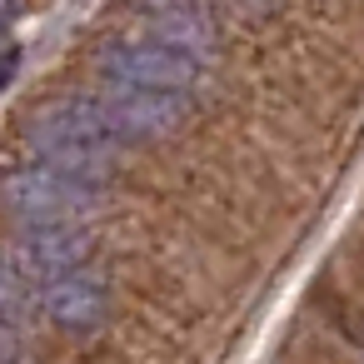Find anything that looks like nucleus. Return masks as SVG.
<instances>
[{
	"instance_id": "nucleus-3",
	"label": "nucleus",
	"mask_w": 364,
	"mask_h": 364,
	"mask_svg": "<svg viewBox=\"0 0 364 364\" xmlns=\"http://www.w3.org/2000/svg\"><path fill=\"white\" fill-rule=\"evenodd\" d=\"M200 80V60L160 46V41H115L100 50V85H135V90H170L185 95Z\"/></svg>"
},
{
	"instance_id": "nucleus-1",
	"label": "nucleus",
	"mask_w": 364,
	"mask_h": 364,
	"mask_svg": "<svg viewBox=\"0 0 364 364\" xmlns=\"http://www.w3.org/2000/svg\"><path fill=\"white\" fill-rule=\"evenodd\" d=\"M26 140L36 155H46V165L75 170V175H95L100 165L125 145L120 130L110 125V115L100 110V100H50L46 110H36V120L26 125Z\"/></svg>"
},
{
	"instance_id": "nucleus-2",
	"label": "nucleus",
	"mask_w": 364,
	"mask_h": 364,
	"mask_svg": "<svg viewBox=\"0 0 364 364\" xmlns=\"http://www.w3.org/2000/svg\"><path fill=\"white\" fill-rule=\"evenodd\" d=\"M100 200V180L95 175H75L60 165H26L6 180V210L21 215L31 230L41 225H70L75 215H85Z\"/></svg>"
},
{
	"instance_id": "nucleus-7",
	"label": "nucleus",
	"mask_w": 364,
	"mask_h": 364,
	"mask_svg": "<svg viewBox=\"0 0 364 364\" xmlns=\"http://www.w3.org/2000/svg\"><path fill=\"white\" fill-rule=\"evenodd\" d=\"M150 21H155V36H150V41L175 46V50H185V55H195V60L210 50V16H205V11L160 6V11H150Z\"/></svg>"
},
{
	"instance_id": "nucleus-5",
	"label": "nucleus",
	"mask_w": 364,
	"mask_h": 364,
	"mask_svg": "<svg viewBox=\"0 0 364 364\" xmlns=\"http://www.w3.org/2000/svg\"><path fill=\"white\" fill-rule=\"evenodd\" d=\"M90 259V235L75 230V225H41L26 235L21 255H16V274H31V279H60V274H75L85 269Z\"/></svg>"
},
{
	"instance_id": "nucleus-8",
	"label": "nucleus",
	"mask_w": 364,
	"mask_h": 364,
	"mask_svg": "<svg viewBox=\"0 0 364 364\" xmlns=\"http://www.w3.org/2000/svg\"><path fill=\"white\" fill-rule=\"evenodd\" d=\"M11 299H16V264L0 259V314L11 309Z\"/></svg>"
},
{
	"instance_id": "nucleus-6",
	"label": "nucleus",
	"mask_w": 364,
	"mask_h": 364,
	"mask_svg": "<svg viewBox=\"0 0 364 364\" xmlns=\"http://www.w3.org/2000/svg\"><path fill=\"white\" fill-rule=\"evenodd\" d=\"M105 309H110V289L95 269H75V274H60V279L46 284V314L60 329L85 334L105 319Z\"/></svg>"
},
{
	"instance_id": "nucleus-4",
	"label": "nucleus",
	"mask_w": 364,
	"mask_h": 364,
	"mask_svg": "<svg viewBox=\"0 0 364 364\" xmlns=\"http://www.w3.org/2000/svg\"><path fill=\"white\" fill-rule=\"evenodd\" d=\"M100 110L110 115V125L120 130V140H160L170 130L185 125L190 95H170V90H135V85H100Z\"/></svg>"
}]
</instances>
